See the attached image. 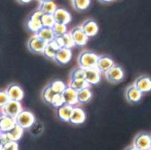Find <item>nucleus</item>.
<instances>
[{
	"mask_svg": "<svg viewBox=\"0 0 151 150\" xmlns=\"http://www.w3.org/2000/svg\"><path fill=\"white\" fill-rule=\"evenodd\" d=\"M61 94L63 96L64 104H69L72 107H75L77 104H78V91L74 90L69 85L66 87V89L63 91V92Z\"/></svg>",
	"mask_w": 151,
	"mask_h": 150,
	"instance_id": "f3484780",
	"label": "nucleus"
},
{
	"mask_svg": "<svg viewBox=\"0 0 151 150\" xmlns=\"http://www.w3.org/2000/svg\"><path fill=\"white\" fill-rule=\"evenodd\" d=\"M58 6L52 0L47 1H43L40 2L38 10L43 13H47V14H53L55 10L57 9Z\"/></svg>",
	"mask_w": 151,
	"mask_h": 150,
	"instance_id": "a878e982",
	"label": "nucleus"
},
{
	"mask_svg": "<svg viewBox=\"0 0 151 150\" xmlns=\"http://www.w3.org/2000/svg\"><path fill=\"white\" fill-rule=\"evenodd\" d=\"M86 119V115L85 111L82 108L75 106L73 107L71 113L69 122L75 125L82 124Z\"/></svg>",
	"mask_w": 151,
	"mask_h": 150,
	"instance_id": "9b49d317",
	"label": "nucleus"
},
{
	"mask_svg": "<svg viewBox=\"0 0 151 150\" xmlns=\"http://www.w3.org/2000/svg\"><path fill=\"white\" fill-rule=\"evenodd\" d=\"M105 76L109 82L111 83H118L123 80L125 77V71L122 66L115 64L105 74Z\"/></svg>",
	"mask_w": 151,
	"mask_h": 150,
	"instance_id": "7ed1b4c3",
	"label": "nucleus"
},
{
	"mask_svg": "<svg viewBox=\"0 0 151 150\" xmlns=\"http://www.w3.org/2000/svg\"><path fill=\"white\" fill-rule=\"evenodd\" d=\"M16 124V119L14 117L2 113L1 116L0 117V132L1 133V132H7Z\"/></svg>",
	"mask_w": 151,
	"mask_h": 150,
	"instance_id": "aec40b11",
	"label": "nucleus"
},
{
	"mask_svg": "<svg viewBox=\"0 0 151 150\" xmlns=\"http://www.w3.org/2000/svg\"><path fill=\"white\" fill-rule=\"evenodd\" d=\"M133 145L139 150H150L151 149V135L147 132L137 134L134 138Z\"/></svg>",
	"mask_w": 151,
	"mask_h": 150,
	"instance_id": "39448f33",
	"label": "nucleus"
},
{
	"mask_svg": "<svg viewBox=\"0 0 151 150\" xmlns=\"http://www.w3.org/2000/svg\"><path fill=\"white\" fill-rule=\"evenodd\" d=\"M99 1L102 3H109V2H111V1H113L114 0H99Z\"/></svg>",
	"mask_w": 151,
	"mask_h": 150,
	"instance_id": "58836bf2",
	"label": "nucleus"
},
{
	"mask_svg": "<svg viewBox=\"0 0 151 150\" xmlns=\"http://www.w3.org/2000/svg\"><path fill=\"white\" fill-rule=\"evenodd\" d=\"M115 65L114 61L111 57L107 55H101L98 57L97 63V68L101 73L106 74L111 68Z\"/></svg>",
	"mask_w": 151,
	"mask_h": 150,
	"instance_id": "dca6fc26",
	"label": "nucleus"
},
{
	"mask_svg": "<svg viewBox=\"0 0 151 150\" xmlns=\"http://www.w3.org/2000/svg\"><path fill=\"white\" fill-rule=\"evenodd\" d=\"M55 38L57 41V42L58 43L60 48L72 49V47L75 46L69 32H66L63 35H60L59 37H56Z\"/></svg>",
	"mask_w": 151,
	"mask_h": 150,
	"instance_id": "4be33fe9",
	"label": "nucleus"
},
{
	"mask_svg": "<svg viewBox=\"0 0 151 150\" xmlns=\"http://www.w3.org/2000/svg\"><path fill=\"white\" fill-rule=\"evenodd\" d=\"M8 99L10 100L21 101L24 98V91L20 85L16 83H12L5 90Z\"/></svg>",
	"mask_w": 151,
	"mask_h": 150,
	"instance_id": "6e6552de",
	"label": "nucleus"
},
{
	"mask_svg": "<svg viewBox=\"0 0 151 150\" xmlns=\"http://www.w3.org/2000/svg\"><path fill=\"white\" fill-rule=\"evenodd\" d=\"M17 1H19V3H21V4H28V3L31 2L32 0H17Z\"/></svg>",
	"mask_w": 151,
	"mask_h": 150,
	"instance_id": "e433bc0d",
	"label": "nucleus"
},
{
	"mask_svg": "<svg viewBox=\"0 0 151 150\" xmlns=\"http://www.w3.org/2000/svg\"><path fill=\"white\" fill-rule=\"evenodd\" d=\"M1 150H19V144L16 141H10L3 144Z\"/></svg>",
	"mask_w": 151,
	"mask_h": 150,
	"instance_id": "f704fd0d",
	"label": "nucleus"
},
{
	"mask_svg": "<svg viewBox=\"0 0 151 150\" xmlns=\"http://www.w3.org/2000/svg\"><path fill=\"white\" fill-rule=\"evenodd\" d=\"M69 86L73 88L74 90L77 91H79L83 88L90 87L86 82V81L84 79H70L69 83Z\"/></svg>",
	"mask_w": 151,
	"mask_h": 150,
	"instance_id": "bb28decb",
	"label": "nucleus"
},
{
	"mask_svg": "<svg viewBox=\"0 0 151 150\" xmlns=\"http://www.w3.org/2000/svg\"><path fill=\"white\" fill-rule=\"evenodd\" d=\"M41 24L42 26L44 27L52 28L55 24L54 17L52 14H47V13H43L41 16Z\"/></svg>",
	"mask_w": 151,
	"mask_h": 150,
	"instance_id": "7c9ffc66",
	"label": "nucleus"
},
{
	"mask_svg": "<svg viewBox=\"0 0 151 150\" xmlns=\"http://www.w3.org/2000/svg\"><path fill=\"white\" fill-rule=\"evenodd\" d=\"M81 29L88 38L97 35L99 32V26L97 22L93 19H87L81 25Z\"/></svg>",
	"mask_w": 151,
	"mask_h": 150,
	"instance_id": "9d476101",
	"label": "nucleus"
},
{
	"mask_svg": "<svg viewBox=\"0 0 151 150\" xmlns=\"http://www.w3.org/2000/svg\"><path fill=\"white\" fill-rule=\"evenodd\" d=\"M52 15L55 23L67 25L72 20L70 13L63 7H58Z\"/></svg>",
	"mask_w": 151,
	"mask_h": 150,
	"instance_id": "4468645a",
	"label": "nucleus"
},
{
	"mask_svg": "<svg viewBox=\"0 0 151 150\" xmlns=\"http://www.w3.org/2000/svg\"><path fill=\"white\" fill-rule=\"evenodd\" d=\"M59 49H60V46H59L58 43L57 42L55 38H54V40H52V41L47 43L42 54L47 59L54 60L56 53Z\"/></svg>",
	"mask_w": 151,
	"mask_h": 150,
	"instance_id": "6ab92c4d",
	"label": "nucleus"
},
{
	"mask_svg": "<svg viewBox=\"0 0 151 150\" xmlns=\"http://www.w3.org/2000/svg\"><path fill=\"white\" fill-rule=\"evenodd\" d=\"M9 99L7 95V93L5 91L0 90V109L2 108L6 103L8 101Z\"/></svg>",
	"mask_w": 151,
	"mask_h": 150,
	"instance_id": "c9c22d12",
	"label": "nucleus"
},
{
	"mask_svg": "<svg viewBox=\"0 0 151 150\" xmlns=\"http://www.w3.org/2000/svg\"><path fill=\"white\" fill-rule=\"evenodd\" d=\"M74 8L78 11H83L88 8L91 4V0H72Z\"/></svg>",
	"mask_w": 151,
	"mask_h": 150,
	"instance_id": "c85d7f7f",
	"label": "nucleus"
},
{
	"mask_svg": "<svg viewBox=\"0 0 151 150\" xmlns=\"http://www.w3.org/2000/svg\"><path fill=\"white\" fill-rule=\"evenodd\" d=\"M52 29L53 33H54L55 38L67 32V26L66 24H63L55 23L54 26L52 27Z\"/></svg>",
	"mask_w": 151,
	"mask_h": 150,
	"instance_id": "2f4dec72",
	"label": "nucleus"
},
{
	"mask_svg": "<svg viewBox=\"0 0 151 150\" xmlns=\"http://www.w3.org/2000/svg\"><path fill=\"white\" fill-rule=\"evenodd\" d=\"M40 2H43V1H50V0H38Z\"/></svg>",
	"mask_w": 151,
	"mask_h": 150,
	"instance_id": "a19ab883",
	"label": "nucleus"
},
{
	"mask_svg": "<svg viewBox=\"0 0 151 150\" xmlns=\"http://www.w3.org/2000/svg\"><path fill=\"white\" fill-rule=\"evenodd\" d=\"M125 150H139V149H137L136 146H134V145H131V146H129L128 147H127Z\"/></svg>",
	"mask_w": 151,
	"mask_h": 150,
	"instance_id": "4c0bfd02",
	"label": "nucleus"
},
{
	"mask_svg": "<svg viewBox=\"0 0 151 150\" xmlns=\"http://www.w3.org/2000/svg\"><path fill=\"white\" fill-rule=\"evenodd\" d=\"M73 107L69 105V104H63V105L57 108V116L60 120L62 121L69 122V118H70L71 113Z\"/></svg>",
	"mask_w": 151,
	"mask_h": 150,
	"instance_id": "412c9836",
	"label": "nucleus"
},
{
	"mask_svg": "<svg viewBox=\"0 0 151 150\" xmlns=\"http://www.w3.org/2000/svg\"><path fill=\"white\" fill-rule=\"evenodd\" d=\"M2 146H3V143H2V141H1V138H0V150L1 149V147H2Z\"/></svg>",
	"mask_w": 151,
	"mask_h": 150,
	"instance_id": "ea45409f",
	"label": "nucleus"
},
{
	"mask_svg": "<svg viewBox=\"0 0 151 150\" xmlns=\"http://www.w3.org/2000/svg\"><path fill=\"white\" fill-rule=\"evenodd\" d=\"M7 135L9 141H18L22 138L24 133V129L19 126V125L16 124L11 129L7 131V132H4Z\"/></svg>",
	"mask_w": 151,
	"mask_h": 150,
	"instance_id": "b1692460",
	"label": "nucleus"
},
{
	"mask_svg": "<svg viewBox=\"0 0 151 150\" xmlns=\"http://www.w3.org/2000/svg\"><path fill=\"white\" fill-rule=\"evenodd\" d=\"M84 72L85 69L81 67L74 69L70 73V79H84Z\"/></svg>",
	"mask_w": 151,
	"mask_h": 150,
	"instance_id": "473e14b6",
	"label": "nucleus"
},
{
	"mask_svg": "<svg viewBox=\"0 0 151 150\" xmlns=\"http://www.w3.org/2000/svg\"><path fill=\"white\" fill-rule=\"evenodd\" d=\"M72 40L74 41V44L77 46H83L87 44L88 41V38L86 35L83 29L81 26H77L73 28L72 30L69 32Z\"/></svg>",
	"mask_w": 151,
	"mask_h": 150,
	"instance_id": "0eeeda50",
	"label": "nucleus"
},
{
	"mask_svg": "<svg viewBox=\"0 0 151 150\" xmlns=\"http://www.w3.org/2000/svg\"><path fill=\"white\" fill-rule=\"evenodd\" d=\"M56 93L52 91V89L51 88L50 85H47L45 88L43 89L42 93H41V97H42L43 100L45 101L47 104H51V101L52 100L53 97L55 95Z\"/></svg>",
	"mask_w": 151,
	"mask_h": 150,
	"instance_id": "cd10ccee",
	"label": "nucleus"
},
{
	"mask_svg": "<svg viewBox=\"0 0 151 150\" xmlns=\"http://www.w3.org/2000/svg\"><path fill=\"white\" fill-rule=\"evenodd\" d=\"M72 57V52L71 49L60 48L58 50L54 60L59 64H67L71 60Z\"/></svg>",
	"mask_w": 151,
	"mask_h": 150,
	"instance_id": "a211bd4d",
	"label": "nucleus"
},
{
	"mask_svg": "<svg viewBox=\"0 0 151 150\" xmlns=\"http://www.w3.org/2000/svg\"><path fill=\"white\" fill-rule=\"evenodd\" d=\"M98 57L97 54L89 51H83L78 58L79 67L83 69H91L97 66Z\"/></svg>",
	"mask_w": 151,
	"mask_h": 150,
	"instance_id": "f257e3e1",
	"label": "nucleus"
},
{
	"mask_svg": "<svg viewBox=\"0 0 151 150\" xmlns=\"http://www.w3.org/2000/svg\"><path fill=\"white\" fill-rule=\"evenodd\" d=\"M143 94L151 91V77L148 75L143 74L139 76L133 84Z\"/></svg>",
	"mask_w": 151,
	"mask_h": 150,
	"instance_id": "1a4fd4ad",
	"label": "nucleus"
},
{
	"mask_svg": "<svg viewBox=\"0 0 151 150\" xmlns=\"http://www.w3.org/2000/svg\"><path fill=\"white\" fill-rule=\"evenodd\" d=\"M143 96V94L140 91H139L134 85H129L126 88L125 91V97L127 101L131 104H136L138 103L142 99Z\"/></svg>",
	"mask_w": 151,
	"mask_h": 150,
	"instance_id": "2eb2a0df",
	"label": "nucleus"
},
{
	"mask_svg": "<svg viewBox=\"0 0 151 150\" xmlns=\"http://www.w3.org/2000/svg\"><path fill=\"white\" fill-rule=\"evenodd\" d=\"M1 110L3 114H6L7 116L15 118L23 110V108H22L21 101L9 99L8 101L5 104V105Z\"/></svg>",
	"mask_w": 151,
	"mask_h": 150,
	"instance_id": "423d86ee",
	"label": "nucleus"
},
{
	"mask_svg": "<svg viewBox=\"0 0 151 150\" xmlns=\"http://www.w3.org/2000/svg\"><path fill=\"white\" fill-rule=\"evenodd\" d=\"M101 78V72L97 68L85 69L84 79L89 85H97L100 82Z\"/></svg>",
	"mask_w": 151,
	"mask_h": 150,
	"instance_id": "ddd939ff",
	"label": "nucleus"
},
{
	"mask_svg": "<svg viewBox=\"0 0 151 150\" xmlns=\"http://www.w3.org/2000/svg\"><path fill=\"white\" fill-rule=\"evenodd\" d=\"M64 104V101H63V96H62L61 94H56L53 97L52 100L51 101V105L53 106V107H60L62 106L63 104Z\"/></svg>",
	"mask_w": 151,
	"mask_h": 150,
	"instance_id": "72a5a7b5",
	"label": "nucleus"
},
{
	"mask_svg": "<svg viewBox=\"0 0 151 150\" xmlns=\"http://www.w3.org/2000/svg\"><path fill=\"white\" fill-rule=\"evenodd\" d=\"M49 85H50L52 91L55 92L56 94H62L67 87V85L63 81L59 80V79H55V80L52 81Z\"/></svg>",
	"mask_w": 151,
	"mask_h": 150,
	"instance_id": "c756f323",
	"label": "nucleus"
},
{
	"mask_svg": "<svg viewBox=\"0 0 151 150\" xmlns=\"http://www.w3.org/2000/svg\"><path fill=\"white\" fill-rule=\"evenodd\" d=\"M35 35H36L38 38H41V40L45 41L46 43L50 42V41L54 40V38H55L54 33H53L52 29L50 27H44V26H42V27L35 33Z\"/></svg>",
	"mask_w": 151,
	"mask_h": 150,
	"instance_id": "5701e85b",
	"label": "nucleus"
},
{
	"mask_svg": "<svg viewBox=\"0 0 151 150\" xmlns=\"http://www.w3.org/2000/svg\"><path fill=\"white\" fill-rule=\"evenodd\" d=\"M47 43L38 38L36 35L31 37L27 42V47L29 50L34 53H42Z\"/></svg>",
	"mask_w": 151,
	"mask_h": 150,
	"instance_id": "f8f14e48",
	"label": "nucleus"
},
{
	"mask_svg": "<svg viewBox=\"0 0 151 150\" xmlns=\"http://www.w3.org/2000/svg\"><path fill=\"white\" fill-rule=\"evenodd\" d=\"M150 150H151V149H150Z\"/></svg>",
	"mask_w": 151,
	"mask_h": 150,
	"instance_id": "c03bdc74",
	"label": "nucleus"
},
{
	"mask_svg": "<svg viewBox=\"0 0 151 150\" xmlns=\"http://www.w3.org/2000/svg\"><path fill=\"white\" fill-rule=\"evenodd\" d=\"M92 98V91L89 87L78 91V101L79 104H86Z\"/></svg>",
	"mask_w": 151,
	"mask_h": 150,
	"instance_id": "393cba45",
	"label": "nucleus"
},
{
	"mask_svg": "<svg viewBox=\"0 0 151 150\" xmlns=\"http://www.w3.org/2000/svg\"><path fill=\"white\" fill-rule=\"evenodd\" d=\"M1 115H2V113H1V110H0V117H1Z\"/></svg>",
	"mask_w": 151,
	"mask_h": 150,
	"instance_id": "79ce46f5",
	"label": "nucleus"
},
{
	"mask_svg": "<svg viewBox=\"0 0 151 150\" xmlns=\"http://www.w3.org/2000/svg\"><path fill=\"white\" fill-rule=\"evenodd\" d=\"M0 134H1V132H0Z\"/></svg>",
	"mask_w": 151,
	"mask_h": 150,
	"instance_id": "37998d69",
	"label": "nucleus"
},
{
	"mask_svg": "<svg viewBox=\"0 0 151 150\" xmlns=\"http://www.w3.org/2000/svg\"><path fill=\"white\" fill-rule=\"evenodd\" d=\"M16 124L24 129H29L35 122V117L33 113L27 110H22L15 117Z\"/></svg>",
	"mask_w": 151,
	"mask_h": 150,
	"instance_id": "f03ea898",
	"label": "nucleus"
},
{
	"mask_svg": "<svg viewBox=\"0 0 151 150\" xmlns=\"http://www.w3.org/2000/svg\"><path fill=\"white\" fill-rule=\"evenodd\" d=\"M42 14V12L40 11L38 9L31 13V15L28 18L27 22V27L28 30L35 34L42 27L41 21Z\"/></svg>",
	"mask_w": 151,
	"mask_h": 150,
	"instance_id": "20e7f679",
	"label": "nucleus"
}]
</instances>
